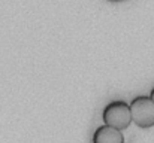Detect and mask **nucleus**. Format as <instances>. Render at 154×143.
I'll return each instance as SVG.
<instances>
[{
  "label": "nucleus",
  "instance_id": "1",
  "mask_svg": "<svg viewBox=\"0 0 154 143\" xmlns=\"http://www.w3.org/2000/svg\"><path fill=\"white\" fill-rule=\"evenodd\" d=\"M102 119L105 125H109L117 130H126L132 122L130 106L123 100H114L105 106L102 112Z\"/></svg>",
  "mask_w": 154,
  "mask_h": 143
},
{
  "label": "nucleus",
  "instance_id": "2",
  "mask_svg": "<svg viewBox=\"0 0 154 143\" xmlns=\"http://www.w3.org/2000/svg\"><path fill=\"white\" fill-rule=\"evenodd\" d=\"M132 121L139 128H151L154 125V101L150 95H138L130 101Z\"/></svg>",
  "mask_w": 154,
  "mask_h": 143
},
{
  "label": "nucleus",
  "instance_id": "3",
  "mask_svg": "<svg viewBox=\"0 0 154 143\" xmlns=\"http://www.w3.org/2000/svg\"><path fill=\"white\" fill-rule=\"evenodd\" d=\"M93 143H124V136L117 128L100 125L93 134Z\"/></svg>",
  "mask_w": 154,
  "mask_h": 143
},
{
  "label": "nucleus",
  "instance_id": "4",
  "mask_svg": "<svg viewBox=\"0 0 154 143\" xmlns=\"http://www.w3.org/2000/svg\"><path fill=\"white\" fill-rule=\"evenodd\" d=\"M150 98H151V100L154 101V88L151 90V93H150Z\"/></svg>",
  "mask_w": 154,
  "mask_h": 143
},
{
  "label": "nucleus",
  "instance_id": "5",
  "mask_svg": "<svg viewBox=\"0 0 154 143\" xmlns=\"http://www.w3.org/2000/svg\"><path fill=\"white\" fill-rule=\"evenodd\" d=\"M111 1H121V0H111Z\"/></svg>",
  "mask_w": 154,
  "mask_h": 143
}]
</instances>
